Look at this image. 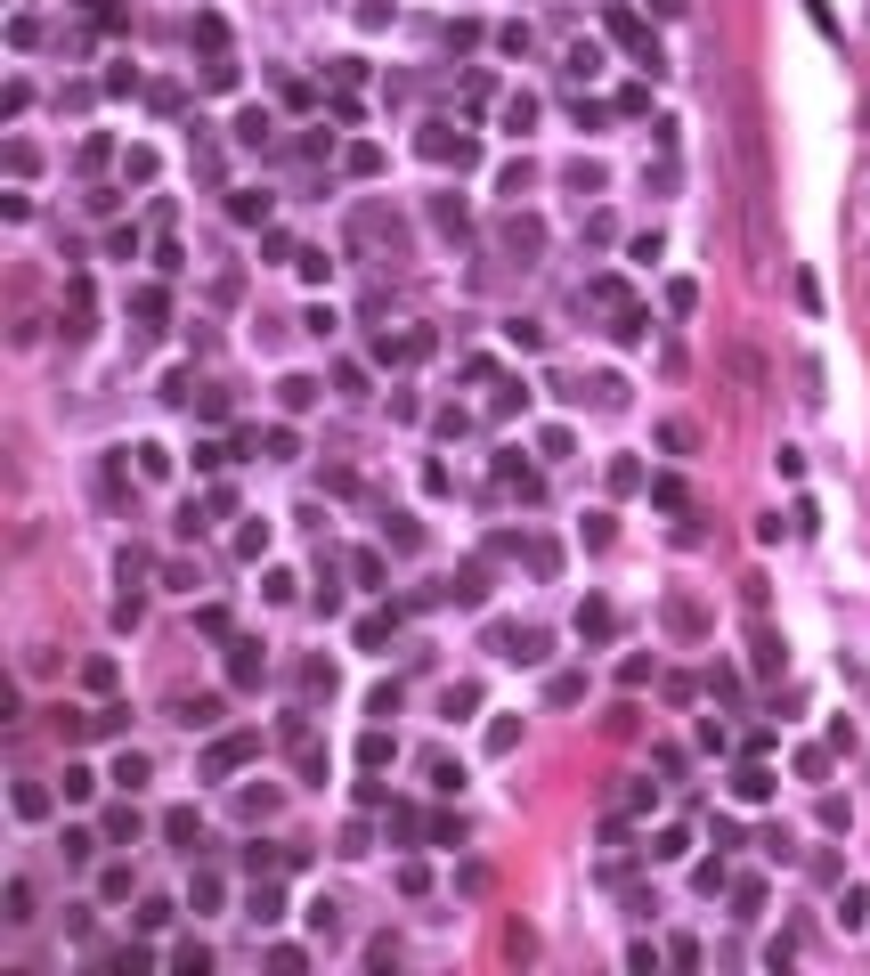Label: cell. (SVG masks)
Instances as JSON below:
<instances>
[{"mask_svg": "<svg viewBox=\"0 0 870 976\" xmlns=\"http://www.w3.org/2000/svg\"><path fill=\"white\" fill-rule=\"evenodd\" d=\"M375 244H407V228H399V212H383V204H358L350 212V253H375Z\"/></svg>", "mask_w": 870, "mask_h": 976, "instance_id": "6da1fadb", "label": "cell"}, {"mask_svg": "<svg viewBox=\"0 0 870 976\" xmlns=\"http://www.w3.org/2000/svg\"><path fill=\"white\" fill-rule=\"evenodd\" d=\"M253 757H261V732H220V741L204 749V773H212V781H228V773H244Z\"/></svg>", "mask_w": 870, "mask_h": 976, "instance_id": "7a4b0ae2", "label": "cell"}, {"mask_svg": "<svg viewBox=\"0 0 870 976\" xmlns=\"http://www.w3.org/2000/svg\"><path fill=\"white\" fill-rule=\"evenodd\" d=\"M488 651H496V659L537 667V659H545V627H488Z\"/></svg>", "mask_w": 870, "mask_h": 976, "instance_id": "3957f363", "label": "cell"}, {"mask_svg": "<svg viewBox=\"0 0 870 976\" xmlns=\"http://www.w3.org/2000/svg\"><path fill=\"white\" fill-rule=\"evenodd\" d=\"M423 155H431V163H456V171H464L480 147H472L464 131H448V122H431V131H423Z\"/></svg>", "mask_w": 870, "mask_h": 976, "instance_id": "277c9868", "label": "cell"}, {"mask_svg": "<svg viewBox=\"0 0 870 976\" xmlns=\"http://www.w3.org/2000/svg\"><path fill=\"white\" fill-rule=\"evenodd\" d=\"M261 676H269V651H261V643H228V684H236V692H253Z\"/></svg>", "mask_w": 870, "mask_h": 976, "instance_id": "5b68a950", "label": "cell"}, {"mask_svg": "<svg viewBox=\"0 0 870 976\" xmlns=\"http://www.w3.org/2000/svg\"><path fill=\"white\" fill-rule=\"evenodd\" d=\"M0 920H9V928H33V920H41L33 879H9V887H0Z\"/></svg>", "mask_w": 870, "mask_h": 976, "instance_id": "8992f818", "label": "cell"}, {"mask_svg": "<svg viewBox=\"0 0 870 976\" xmlns=\"http://www.w3.org/2000/svg\"><path fill=\"white\" fill-rule=\"evenodd\" d=\"M505 253H513V261H537V253H545V220L513 212V220H505Z\"/></svg>", "mask_w": 870, "mask_h": 976, "instance_id": "52a82bcc", "label": "cell"}, {"mask_svg": "<svg viewBox=\"0 0 870 976\" xmlns=\"http://www.w3.org/2000/svg\"><path fill=\"white\" fill-rule=\"evenodd\" d=\"M586 301H594V310H602L610 326H618V318H635V293L618 285V277H594V285H586Z\"/></svg>", "mask_w": 870, "mask_h": 976, "instance_id": "ba28073f", "label": "cell"}, {"mask_svg": "<svg viewBox=\"0 0 870 976\" xmlns=\"http://www.w3.org/2000/svg\"><path fill=\"white\" fill-rule=\"evenodd\" d=\"M9 806H17V822H49L57 789H49V781H17V789H9Z\"/></svg>", "mask_w": 870, "mask_h": 976, "instance_id": "9c48e42d", "label": "cell"}, {"mask_svg": "<svg viewBox=\"0 0 870 976\" xmlns=\"http://www.w3.org/2000/svg\"><path fill=\"white\" fill-rule=\"evenodd\" d=\"M618 635V610L594 594V602H578V643H610Z\"/></svg>", "mask_w": 870, "mask_h": 976, "instance_id": "30bf717a", "label": "cell"}, {"mask_svg": "<svg viewBox=\"0 0 870 976\" xmlns=\"http://www.w3.org/2000/svg\"><path fill=\"white\" fill-rule=\"evenodd\" d=\"M732 798H740V806H765V798H773V773H765V757H749V765L732 773Z\"/></svg>", "mask_w": 870, "mask_h": 976, "instance_id": "8fae6325", "label": "cell"}, {"mask_svg": "<svg viewBox=\"0 0 870 976\" xmlns=\"http://www.w3.org/2000/svg\"><path fill=\"white\" fill-rule=\"evenodd\" d=\"M602 25H610V33H618V41H627V49H635V57H643V66H659V41H651V33H643V25H635V17H627V9H610V17H602Z\"/></svg>", "mask_w": 870, "mask_h": 976, "instance_id": "7c38bea8", "label": "cell"}, {"mask_svg": "<svg viewBox=\"0 0 870 976\" xmlns=\"http://www.w3.org/2000/svg\"><path fill=\"white\" fill-rule=\"evenodd\" d=\"M163 838H171V846H196V838H204V814H196V806H171V814H163Z\"/></svg>", "mask_w": 870, "mask_h": 976, "instance_id": "4fadbf2b", "label": "cell"}, {"mask_svg": "<svg viewBox=\"0 0 870 976\" xmlns=\"http://www.w3.org/2000/svg\"><path fill=\"white\" fill-rule=\"evenodd\" d=\"M277 407H285V415H309V407H318V383H309V375H285V383H277Z\"/></svg>", "mask_w": 870, "mask_h": 976, "instance_id": "5bb4252c", "label": "cell"}, {"mask_svg": "<svg viewBox=\"0 0 870 976\" xmlns=\"http://www.w3.org/2000/svg\"><path fill=\"white\" fill-rule=\"evenodd\" d=\"M399 635V619H391V610H366V619H358V651H383Z\"/></svg>", "mask_w": 870, "mask_h": 976, "instance_id": "9a60e30c", "label": "cell"}, {"mask_svg": "<svg viewBox=\"0 0 870 976\" xmlns=\"http://www.w3.org/2000/svg\"><path fill=\"white\" fill-rule=\"evenodd\" d=\"M179 724H220V692H196V700H171Z\"/></svg>", "mask_w": 870, "mask_h": 976, "instance_id": "2e32d148", "label": "cell"}, {"mask_svg": "<svg viewBox=\"0 0 870 976\" xmlns=\"http://www.w3.org/2000/svg\"><path fill=\"white\" fill-rule=\"evenodd\" d=\"M269 131H277V122H269L261 106H244V114H236V147H269Z\"/></svg>", "mask_w": 870, "mask_h": 976, "instance_id": "e0dca14e", "label": "cell"}, {"mask_svg": "<svg viewBox=\"0 0 870 976\" xmlns=\"http://www.w3.org/2000/svg\"><path fill=\"white\" fill-rule=\"evenodd\" d=\"M667 627H675V635H700L708 619H700V602H692V594H667Z\"/></svg>", "mask_w": 870, "mask_h": 976, "instance_id": "ac0fdd59", "label": "cell"}, {"mask_svg": "<svg viewBox=\"0 0 870 976\" xmlns=\"http://www.w3.org/2000/svg\"><path fill=\"white\" fill-rule=\"evenodd\" d=\"M391 757H399V749H391V732L375 724V732H366V741H358V765H366V773H383Z\"/></svg>", "mask_w": 870, "mask_h": 976, "instance_id": "d6986e66", "label": "cell"}, {"mask_svg": "<svg viewBox=\"0 0 870 976\" xmlns=\"http://www.w3.org/2000/svg\"><path fill=\"white\" fill-rule=\"evenodd\" d=\"M765 911V879H732V920H757Z\"/></svg>", "mask_w": 870, "mask_h": 976, "instance_id": "ffe728a7", "label": "cell"}, {"mask_svg": "<svg viewBox=\"0 0 870 976\" xmlns=\"http://www.w3.org/2000/svg\"><path fill=\"white\" fill-rule=\"evenodd\" d=\"M277 911H285V895H277V887L261 879V887H253V903H244V920H253V928H269V920H277Z\"/></svg>", "mask_w": 870, "mask_h": 976, "instance_id": "44dd1931", "label": "cell"}, {"mask_svg": "<svg viewBox=\"0 0 870 976\" xmlns=\"http://www.w3.org/2000/svg\"><path fill=\"white\" fill-rule=\"evenodd\" d=\"M545 700H553V708H578V700H586V676H578V667H562V676L545 684Z\"/></svg>", "mask_w": 870, "mask_h": 976, "instance_id": "7402d4cb", "label": "cell"}, {"mask_svg": "<svg viewBox=\"0 0 870 976\" xmlns=\"http://www.w3.org/2000/svg\"><path fill=\"white\" fill-rule=\"evenodd\" d=\"M423 773H431V789H448V798H456V789H464V765H456V757H440V749H431V757H423Z\"/></svg>", "mask_w": 870, "mask_h": 976, "instance_id": "603a6c76", "label": "cell"}, {"mask_svg": "<svg viewBox=\"0 0 870 976\" xmlns=\"http://www.w3.org/2000/svg\"><path fill=\"white\" fill-rule=\"evenodd\" d=\"M651 854H659V863H683V854H692V830H683V822H667V830L651 838Z\"/></svg>", "mask_w": 870, "mask_h": 976, "instance_id": "cb8c5ba5", "label": "cell"}, {"mask_svg": "<svg viewBox=\"0 0 870 976\" xmlns=\"http://www.w3.org/2000/svg\"><path fill=\"white\" fill-rule=\"evenodd\" d=\"M496 114H505V131L521 139V131H529V122H537V98H529V90H513V98H505V106H496Z\"/></svg>", "mask_w": 870, "mask_h": 976, "instance_id": "d4e9b609", "label": "cell"}, {"mask_svg": "<svg viewBox=\"0 0 870 976\" xmlns=\"http://www.w3.org/2000/svg\"><path fill=\"white\" fill-rule=\"evenodd\" d=\"M643 488V464L635 456H610V497H635Z\"/></svg>", "mask_w": 870, "mask_h": 976, "instance_id": "484cf974", "label": "cell"}, {"mask_svg": "<svg viewBox=\"0 0 870 976\" xmlns=\"http://www.w3.org/2000/svg\"><path fill=\"white\" fill-rule=\"evenodd\" d=\"M301 920H309V928H318V936H342V903H334V895H318V903H309V911H301Z\"/></svg>", "mask_w": 870, "mask_h": 976, "instance_id": "4316f807", "label": "cell"}, {"mask_svg": "<svg viewBox=\"0 0 870 976\" xmlns=\"http://www.w3.org/2000/svg\"><path fill=\"white\" fill-rule=\"evenodd\" d=\"M448 594H456V602H488V570H480V562H464V570H456V586H448Z\"/></svg>", "mask_w": 870, "mask_h": 976, "instance_id": "83f0119b", "label": "cell"}, {"mask_svg": "<svg viewBox=\"0 0 870 976\" xmlns=\"http://www.w3.org/2000/svg\"><path fill=\"white\" fill-rule=\"evenodd\" d=\"M228 220H244V228H253V220H269V196H253V188H236V196H228Z\"/></svg>", "mask_w": 870, "mask_h": 976, "instance_id": "f1b7e54d", "label": "cell"}, {"mask_svg": "<svg viewBox=\"0 0 870 976\" xmlns=\"http://www.w3.org/2000/svg\"><path fill=\"white\" fill-rule=\"evenodd\" d=\"M131 310H139L147 326H163V318H171V301H163V285H139V293H131Z\"/></svg>", "mask_w": 870, "mask_h": 976, "instance_id": "f546056e", "label": "cell"}, {"mask_svg": "<svg viewBox=\"0 0 870 976\" xmlns=\"http://www.w3.org/2000/svg\"><path fill=\"white\" fill-rule=\"evenodd\" d=\"M98 895H106V903H131V863H106V871H98Z\"/></svg>", "mask_w": 870, "mask_h": 976, "instance_id": "4dcf8cb0", "label": "cell"}, {"mask_svg": "<svg viewBox=\"0 0 870 976\" xmlns=\"http://www.w3.org/2000/svg\"><path fill=\"white\" fill-rule=\"evenodd\" d=\"M659 448H667V456H692L700 432H692V423H659Z\"/></svg>", "mask_w": 870, "mask_h": 976, "instance_id": "1f68e13d", "label": "cell"}, {"mask_svg": "<svg viewBox=\"0 0 870 976\" xmlns=\"http://www.w3.org/2000/svg\"><path fill=\"white\" fill-rule=\"evenodd\" d=\"M562 179H570V188H578V196H594V188H602V163H594V155H578V163H570Z\"/></svg>", "mask_w": 870, "mask_h": 976, "instance_id": "d6a6232c", "label": "cell"}, {"mask_svg": "<svg viewBox=\"0 0 870 976\" xmlns=\"http://www.w3.org/2000/svg\"><path fill=\"white\" fill-rule=\"evenodd\" d=\"M171 968H188V976H204V968H212V952H204V944L188 936V944H171Z\"/></svg>", "mask_w": 870, "mask_h": 976, "instance_id": "836d02e7", "label": "cell"}, {"mask_svg": "<svg viewBox=\"0 0 870 976\" xmlns=\"http://www.w3.org/2000/svg\"><path fill=\"white\" fill-rule=\"evenodd\" d=\"M667 310H675V318H692V310H700V285H692V277H675V285H667Z\"/></svg>", "mask_w": 870, "mask_h": 976, "instance_id": "e575fe53", "label": "cell"}, {"mask_svg": "<svg viewBox=\"0 0 870 976\" xmlns=\"http://www.w3.org/2000/svg\"><path fill=\"white\" fill-rule=\"evenodd\" d=\"M301 692H318V700H334V667H326V659H309V667H301Z\"/></svg>", "mask_w": 870, "mask_h": 976, "instance_id": "d590c367", "label": "cell"}, {"mask_svg": "<svg viewBox=\"0 0 870 976\" xmlns=\"http://www.w3.org/2000/svg\"><path fill=\"white\" fill-rule=\"evenodd\" d=\"M131 456H139V480H171V456H163L155 440H147V448H131Z\"/></svg>", "mask_w": 870, "mask_h": 976, "instance_id": "8d00e7d4", "label": "cell"}, {"mask_svg": "<svg viewBox=\"0 0 870 976\" xmlns=\"http://www.w3.org/2000/svg\"><path fill=\"white\" fill-rule=\"evenodd\" d=\"M188 911H220V879H212V871H196V887H188Z\"/></svg>", "mask_w": 870, "mask_h": 976, "instance_id": "74e56055", "label": "cell"}, {"mask_svg": "<svg viewBox=\"0 0 870 976\" xmlns=\"http://www.w3.org/2000/svg\"><path fill=\"white\" fill-rule=\"evenodd\" d=\"M537 456H553V464H562V456H578V440L562 432V423H553V432H537Z\"/></svg>", "mask_w": 870, "mask_h": 976, "instance_id": "f35d334b", "label": "cell"}, {"mask_svg": "<svg viewBox=\"0 0 870 976\" xmlns=\"http://www.w3.org/2000/svg\"><path fill=\"white\" fill-rule=\"evenodd\" d=\"M114 781H122V789H139V781H147V757H139V749H122V757H114Z\"/></svg>", "mask_w": 870, "mask_h": 976, "instance_id": "ab89813d", "label": "cell"}, {"mask_svg": "<svg viewBox=\"0 0 870 976\" xmlns=\"http://www.w3.org/2000/svg\"><path fill=\"white\" fill-rule=\"evenodd\" d=\"M106 838L131 846V838H139V806H114V814H106Z\"/></svg>", "mask_w": 870, "mask_h": 976, "instance_id": "60d3db41", "label": "cell"}, {"mask_svg": "<svg viewBox=\"0 0 870 976\" xmlns=\"http://www.w3.org/2000/svg\"><path fill=\"white\" fill-rule=\"evenodd\" d=\"M342 163H350V171H358V179H375V171H383V147H366V139H358V147H350V155H342Z\"/></svg>", "mask_w": 870, "mask_h": 976, "instance_id": "b9f144b4", "label": "cell"}, {"mask_svg": "<svg viewBox=\"0 0 870 976\" xmlns=\"http://www.w3.org/2000/svg\"><path fill=\"white\" fill-rule=\"evenodd\" d=\"M57 789H66V798L82 806V798H90V789H98V773H90V765H66V781H57Z\"/></svg>", "mask_w": 870, "mask_h": 976, "instance_id": "7bdbcfd3", "label": "cell"}, {"mask_svg": "<svg viewBox=\"0 0 870 976\" xmlns=\"http://www.w3.org/2000/svg\"><path fill=\"white\" fill-rule=\"evenodd\" d=\"M366 968H399V936H366Z\"/></svg>", "mask_w": 870, "mask_h": 976, "instance_id": "ee69618b", "label": "cell"}, {"mask_svg": "<svg viewBox=\"0 0 870 976\" xmlns=\"http://www.w3.org/2000/svg\"><path fill=\"white\" fill-rule=\"evenodd\" d=\"M586 391H594V407H627V383H618V375H594Z\"/></svg>", "mask_w": 870, "mask_h": 976, "instance_id": "f6af8a7d", "label": "cell"}, {"mask_svg": "<svg viewBox=\"0 0 870 976\" xmlns=\"http://www.w3.org/2000/svg\"><path fill=\"white\" fill-rule=\"evenodd\" d=\"M98 968H147V952H139V944H106Z\"/></svg>", "mask_w": 870, "mask_h": 976, "instance_id": "bcb514c9", "label": "cell"}, {"mask_svg": "<svg viewBox=\"0 0 870 976\" xmlns=\"http://www.w3.org/2000/svg\"><path fill=\"white\" fill-rule=\"evenodd\" d=\"M513 741H521V724H513V716H496V724H488V757H505Z\"/></svg>", "mask_w": 870, "mask_h": 976, "instance_id": "7dc6e473", "label": "cell"}, {"mask_svg": "<svg viewBox=\"0 0 870 976\" xmlns=\"http://www.w3.org/2000/svg\"><path fill=\"white\" fill-rule=\"evenodd\" d=\"M692 887H700V895H716V887H732V871H724V854H716V863H700V871H692Z\"/></svg>", "mask_w": 870, "mask_h": 976, "instance_id": "c3c4849f", "label": "cell"}, {"mask_svg": "<svg viewBox=\"0 0 870 976\" xmlns=\"http://www.w3.org/2000/svg\"><path fill=\"white\" fill-rule=\"evenodd\" d=\"M440 708H448V716H472V708H480V684H448V700H440Z\"/></svg>", "mask_w": 870, "mask_h": 976, "instance_id": "681fc988", "label": "cell"}, {"mask_svg": "<svg viewBox=\"0 0 870 976\" xmlns=\"http://www.w3.org/2000/svg\"><path fill=\"white\" fill-rule=\"evenodd\" d=\"M814 814H822V830H854V806H846V798H822Z\"/></svg>", "mask_w": 870, "mask_h": 976, "instance_id": "f907efd6", "label": "cell"}, {"mask_svg": "<svg viewBox=\"0 0 870 976\" xmlns=\"http://www.w3.org/2000/svg\"><path fill=\"white\" fill-rule=\"evenodd\" d=\"M236 814H253V822H261V814H277V789H244V798H236Z\"/></svg>", "mask_w": 870, "mask_h": 976, "instance_id": "816d5d0a", "label": "cell"}, {"mask_svg": "<svg viewBox=\"0 0 870 976\" xmlns=\"http://www.w3.org/2000/svg\"><path fill=\"white\" fill-rule=\"evenodd\" d=\"M651 505L659 513H683V480H651Z\"/></svg>", "mask_w": 870, "mask_h": 976, "instance_id": "f5cc1de1", "label": "cell"}, {"mask_svg": "<svg viewBox=\"0 0 870 976\" xmlns=\"http://www.w3.org/2000/svg\"><path fill=\"white\" fill-rule=\"evenodd\" d=\"M350 578L358 586H383V554H350Z\"/></svg>", "mask_w": 870, "mask_h": 976, "instance_id": "db71d44e", "label": "cell"}, {"mask_svg": "<svg viewBox=\"0 0 870 976\" xmlns=\"http://www.w3.org/2000/svg\"><path fill=\"white\" fill-rule=\"evenodd\" d=\"M98 854V830H66V863H90Z\"/></svg>", "mask_w": 870, "mask_h": 976, "instance_id": "11a10c76", "label": "cell"}, {"mask_svg": "<svg viewBox=\"0 0 870 976\" xmlns=\"http://www.w3.org/2000/svg\"><path fill=\"white\" fill-rule=\"evenodd\" d=\"M431 220H440L448 236H464V204H456V196H440V204H431Z\"/></svg>", "mask_w": 870, "mask_h": 976, "instance_id": "9f6ffc18", "label": "cell"}, {"mask_svg": "<svg viewBox=\"0 0 870 976\" xmlns=\"http://www.w3.org/2000/svg\"><path fill=\"white\" fill-rule=\"evenodd\" d=\"M391 545H399V554H415V545H423V529H415L407 513H391Z\"/></svg>", "mask_w": 870, "mask_h": 976, "instance_id": "6f0895ef", "label": "cell"}, {"mask_svg": "<svg viewBox=\"0 0 870 976\" xmlns=\"http://www.w3.org/2000/svg\"><path fill=\"white\" fill-rule=\"evenodd\" d=\"M862 122H870V106H862Z\"/></svg>", "mask_w": 870, "mask_h": 976, "instance_id": "680465c9", "label": "cell"}]
</instances>
